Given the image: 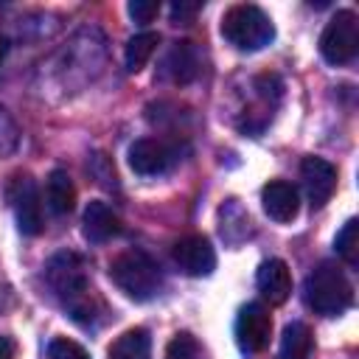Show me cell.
I'll use <instances>...</instances> for the list:
<instances>
[{
	"mask_svg": "<svg viewBox=\"0 0 359 359\" xmlns=\"http://www.w3.org/2000/svg\"><path fill=\"white\" fill-rule=\"evenodd\" d=\"M45 280L73 323L81 328H95L104 320V300L95 294L87 266L76 252H56L45 266Z\"/></svg>",
	"mask_w": 359,
	"mask_h": 359,
	"instance_id": "cell-1",
	"label": "cell"
},
{
	"mask_svg": "<svg viewBox=\"0 0 359 359\" xmlns=\"http://www.w3.org/2000/svg\"><path fill=\"white\" fill-rule=\"evenodd\" d=\"M109 278L126 297H132L137 303H146V300L157 297V292L163 286L160 264L143 250H126L118 258H112Z\"/></svg>",
	"mask_w": 359,
	"mask_h": 359,
	"instance_id": "cell-2",
	"label": "cell"
},
{
	"mask_svg": "<svg viewBox=\"0 0 359 359\" xmlns=\"http://www.w3.org/2000/svg\"><path fill=\"white\" fill-rule=\"evenodd\" d=\"M303 297H306V306L311 311H317L323 317H337V314L351 309L353 286L337 264L323 261L320 266H314L309 272L306 286H303Z\"/></svg>",
	"mask_w": 359,
	"mask_h": 359,
	"instance_id": "cell-3",
	"label": "cell"
},
{
	"mask_svg": "<svg viewBox=\"0 0 359 359\" xmlns=\"http://www.w3.org/2000/svg\"><path fill=\"white\" fill-rule=\"evenodd\" d=\"M222 36L236 50H261L275 39V25L269 14L252 3H238L224 11L222 17Z\"/></svg>",
	"mask_w": 359,
	"mask_h": 359,
	"instance_id": "cell-4",
	"label": "cell"
},
{
	"mask_svg": "<svg viewBox=\"0 0 359 359\" xmlns=\"http://www.w3.org/2000/svg\"><path fill=\"white\" fill-rule=\"evenodd\" d=\"M359 53V20L351 8L337 11L320 34V56L328 65H348Z\"/></svg>",
	"mask_w": 359,
	"mask_h": 359,
	"instance_id": "cell-5",
	"label": "cell"
},
{
	"mask_svg": "<svg viewBox=\"0 0 359 359\" xmlns=\"http://www.w3.org/2000/svg\"><path fill=\"white\" fill-rule=\"evenodd\" d=\"M8 205L14 210L17 227L22 236H36L42 233V202L36 182L28 174H14L8 182Z\"/></svg>",
	"mask_w": 359,
	"mask_h": 359,
	"instance_id": "cell-6",
	"label": "cell"
},
{
	"mask_svg": "<svg viewBox=\"0 0 359 359\" xmlns=\"http://www.w3.org/2000/svg\"><path fill=\"white\" fill-rule=\"evenodd\" d=\"M177 160H180V149L157 137H140L129 146V165L140 177L165 174L177 165Z\"/></svg>",
	"mask_w": 359,
	"mask_h": 359,
	"instance_id": "cell-7",
	"label": "cell"
},
{
	"mask_svg": "<svg viewBox=\"0 0 359 359\" xmlns=\"http://www.w3.org/2000/svg\"><path fill=\"white\" fill-rule=\"evenodd\" d=\"M272 337V317L261 303L241 306L236 317V342L244 353H258L269 345Z\"/></svg>",
	"mask_w": 359,
	"mask_h": 359,
	"instance_id": "cell-8",
	"label": "cell"
},
{
	"mask_svg": "<svg viewBox=\"0 0 359 359\" xmlns=\"http://www.w3.org/2000/svg\"><path fill=\"white\" fill-rule=\"evenodd\" d=\"M174 264L191 278H208L216 269V252L205 236H185L171 250Z\"/></svg>",
	"mask_w": 359,
	"mask_h": 359,
	"instance_id": "cell-9",
	"label": "cell"
},
{
	"mask_svg": "<svg viewBox=\"0 0 359 359\" xmlns=\"http://www.w3.org/2000/svg\"><path fill=\"white\" fill-rule=\"evenodd\" d=\"M300 180L306 188V196L311 208H323L337 188V168L323 157H303L300 163Z\"/></svg>",
	"mask_w": 359,
	"mask_h": 359,
	"instance_id": "cell-10",
	"label": "cell"
},
{
	"mask_svg": "<svg viewBox=\"0 0 359 359\" xmlns=\"http://www.w3.org/2000/svg\"><path fill=\"white\" fill-rule=\"evenodd\" d=\"M255 283H258V292L264 294V300H269V306H280L292 294V272H289L286 261H280V258L264 261L258 266Z\"/></svg>",
	"mask_w": 359,
	"mask_h": 359,
	"instance_id": "cell-11",
	"label": "cell"
},
{
	"mask_svg": "<svg viewBox=\"0 0 359 359\" xmlns=\"http://www.w3.org/2000/svg\"><path fill=\"white\" fill-rule=\"evenodd\" d=\"M261 202H264V213L275 222H292L300 210V196L297 188L286 180H272L264 185L261 191Z\"/></svg>",
	"mask_w": 359,
	"mask_h": 359,
	"instance_id": "cell-12",
	"label": "cell"
},
{
	"mask_svg": "<svg viewBox=\"0 0 359 359\" xmlns=\"http://www.w3.org/2000/svg\"><path fill=\"white\" fill-rule=\"evenodd\" d=\"M81 233L90 244H104L109 238H115L121 233V219L115 216V210L101 202V199H93L87 208H84V219H81Z\"/></svg>",
	"mask_w": 359,
	"mask_h": 359,
	"instance_id": "cell-13",
	"label": "cell"
},
{
	"mask_svg": "<svg viewBox=\"0 0 359 359\" xmlns=\"http://www.w3.org/2000/svg\"><path fill=\"white\" fill-rule=\"evenodd\" d=\"M199 73V53L194 42H174V48L163 59V76L174 84H188Z\"/></svg>",
	"mask_w": 359,
	"mask_h": 359,
	"instance_id": "cell-14",
	"label": "cell"
},
{
	"mask_svg": "<svg viewBox=\"0 0 359 359\" xmlns=\"http://www.w3.org/2000/svg\"><path fill=\"white\" fill-rule=\"evenodd\" d=\"M45 202H48V210L53 216H67L76 205V188H73V180L67 177V171L62 168H53L48 174V182H45Z\"/></svg>",
	"mask_w": 359,
	"mask_h": 359,
	"instance_id": "cell-15",
	"label": "cell"
},
{
	"mask_svg": "<svg viewBox=\"0 0 359 359\" xmlns=\"http://www.w3.org/2000/svg\"><path fill=\"white\" fill-rule=\"evenodd\" d=\"M109 359H151V337L146 328H129L109 345Z\"/></svg>",
	"mask_w": 359,
	"mask_h": 359,
	"instance_id": "cell-16",
	"label": "cell"
},
{
	"mask_svg": "<svg viewBox=\"0 0 359 359\" xmlns=\"http://www.w3.org/2000/svg\"><path fill=\"white\" fill-rule=\"evenodd\" d=\"M311 331L306 323H289L280 334L278 345V359H309L311 356Z\"/></svg>",
	"mask_w": 359,
	"mask_h": 359,
	"instance_id": "cell-17",
	"label": "cell"
},
{
	"mask_svg": "<svg viewBox=\"0 0 359 359\" xmlns=\"http://www.w3.org/2000/svg\"><path fill=\"white\" fill-rule=\"evenodd\" d=\"M157 42L160 36L154 31H143V34H135L129 42H126V53H123V62H126V70L129 73H137L146 67V62L151 59V53L157 50Z\"/></svg>",
	"mask_w": 359,
	"mask_h": 359,
	"instance_id": "cell-18",
	"label": "cell"
},
{
	"mask_svg": "<svg viewBox=\"0 0 359 359\" xmlns=\"http://www.w3.org/2000/svg\"><path fill=\"white\" fill-rule=\"evenodd\" d=\"M339 258L348 264V266H356L359 264V222L356 219H348L342 224V230L337 233V241H334Z\"/></svg>",
	"mask_w": 359,
	"mask_h": 359,
	"instance_id": "cell-19",
	"label": "cell"
},
{
	"mask_svg": "<svg viewBox=\"0 0 359 359\" xmlns=\"http://www.w3.org/2000/svg\"><path fill=\"white\" fill-rule=\"evenodd\" d=\"M165 359H202V348H199V342L194 339V334L180 331V334L168 342Z\"/></svg>",
	"mask_w": 359,
	"mask_h": 359,
	"instance_id": "cell-20",
	"label": "cell"
},
{
	"mask_svg": "<svg viewBox=\"0 0 359 359\" xmlns=\"http://www.w3.org/2000/svg\"><path fill=\"white\" fill-rule=\"evenodd\" d=\"M48 359H90V353L79 342H73L67 337H56L48 345Z\"/></svg>",
	"mask_w": 359,
	"mask_h": 359,
	"instance_id": "cell-21",
	"label": "cell"
},
{
	"mask_svg": "<svg viewBox=\"0 0 359 359\" xmlns=\"http://www.w3.org/2000/svg\"><path fill=\"white\" fill-rule=\"evenodd\" d=\"M129 14L135 17V22H151L160 14V3H154V0H132L129 3Z\"/></svg>",
	"mask_w": 359,
	"mask_h": 359,
	"instance_id": "cell-22",
	"label": "cell"
},
{
	"mask_svg": "<svg viewBox=\"0 0 359 359\" xmlns=\"http://www.w3.org/2000/svg\"><path fill=\"white\" fill-rule=\"evenodd\" d=\"M202 8V3H185V0H180V3H174L171 6V20L180 25H185V22H191L194 17H196V11Z\"/></svg>",
	"mask_w": 359,
	"mask_h": 359,
	"instance_id": "cell-23",
	"label": "cell"
},
{
	"mask_svg": "<svg viewBox=\"0 0 359 359\" xmlns=\"http://www.w3.org/2000/svg\"><path fill=\"white\" fill-rule=\"evenodd\" d=\"M0 359H17V345L6 334H0Z\"/></svg>",
	"mask_w": 359,
	"mask_h": 359,
	"instance_id": "cell-24",
	"label": "cell"
}]
</instances>
